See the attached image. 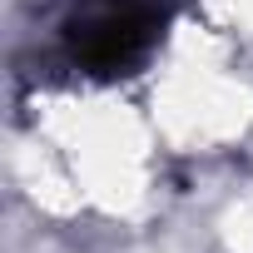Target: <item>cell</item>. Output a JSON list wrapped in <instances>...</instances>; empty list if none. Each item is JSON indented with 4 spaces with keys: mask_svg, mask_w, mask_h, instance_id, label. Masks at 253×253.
Here are the masks:
<instances>
[{
    "mask_svg": "<svg viewBox=\"0 0 253 253\" xmlns=\"http://www.w3.org/2000/svg\"><path fill=\"white\" fill-rule=\"evenodd\" d=\"M154 25L159 20L144 0H94L70 25V55H75V65H84L94 75H114L149 50Z\"/></svg>",
    "mask_w": 253,
    "mask_h": 253,
    "instance_id": "cell-1",
    "label": "cell"
}]
</instances>
